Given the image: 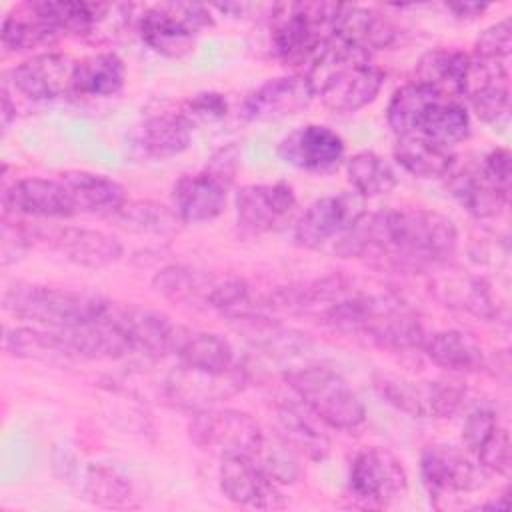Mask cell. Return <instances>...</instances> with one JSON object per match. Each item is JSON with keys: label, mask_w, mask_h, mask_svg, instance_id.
<instances>
[{"label": "cell", "mask_w": 512, "mask_h": 512, "mask_svg": "<svg viewBox=\"0 0 512 512\" xmlns=\"http://www.w3.org/2000/svg\"><path fill=\"white\" fill-rule=\"evenodd\" d=\"M348 196H324L314 200L294 226V240L302 248H318L344 232L360 214Z\"/></svg>", "instance_id": "cell-21"}, {"label": "cell", "mask_w": 512, "mask_h": 512, "mask_svg": "<svg viewBox=\"0 0 512 512\" xmlns=\"http://www.w3.org/2000/svg\"><path fill=\"white\" fill-rule=\"evenodd\" d=\"M420 476L432 496H456L480 490L488 472L468 450L454 444H428L420 456Z\"/></svg>", "instance_id": "cell-10"}, {"label": "cell", "mask_w": 512, "mask_h": 512, "mask_svg": "<svg viewBox=\"0 0 512 512\" xmlns=\"http://www.w3.org/2000/svg\"><path fill=\"white\" fill-rule=\"evenodd\" d=\"M238 166H240V150L234 142L218 148L206 162V172L210 176H214L216 180H220L224 186L230 188V184L234 182L236 178V172H238Z\"/></svg>", "instance_id": "cell-46"}, {"label": "cell", "mask_w": 512, "mask_h": 512, "mask_svg": "<svg viewBox=\"0 0 512 512\" xmlns=\"http://www.w3.org/2000/svg\"><path fill=\"white\" fill-rule=\"evenodd\" d=\"M462 440L472 458L494 474L508 476L512 466V448L506 426L490 408L472 410L462 426Z\"/></svg>", "instance_id": "cell-20"}, {"label": "cell", "mask_w": 512, "mask_h": 512, "mask_svg": "<svg viewBox=\"0 0 512 512\" xmlns=\"http://www.w3.org/2000/svg\"><path fill=\"white\" fill-rule=\"evenodd\" d=\"M6 212L30 218H70L76 212L72 196L60 178L30 176L16 180L2 196Z\"/></svg>", "instance_id": "cell-18"}, {"label": "cell", "mask_w": 512, "mask_h": 512, "mask_svg": "<svg viewBox=\"0 0 512 512\" xmlns=\"http://www.w3.org/2000/svg\"><path fill=\"white\" fill-rule=\"evenodd\" d=\"M314 96V88L306 74L276 76L246 96L242 102V118L248 122L288 118L308 108Z\"/></svg>", "instance_id": "cell-16"}, {"label": "cell", "mask_w": 512, "mask_h": 512, "mask_svg": "<svg viewBox=\"0 0 512 512\" xmlns=\"http://www.w3.org/2000/svg\"><path fill=\"white\" fill-rule=\"evenodd\" d=\"M190 124L180 112H164L146 118L136 130L134 144L146 158L166 160L182 154L190 144Z\"/></svg>", "instance_id": "cell-29"}, {"label": "cell", "mask_w": 512, "mask_h": 512, "mask_svg": "<svg viewBox=\"0 0 512 512\" xmlns=\"http://www.w3.org/2000/svg\"><path fill=\"white\" fill-rule=\"evenodd\" d=\"M62 34L44 0L14 6L2 22V44L14 52L54 44Z\"/></svg>", "instance_id": "cell-24"}, {"label": "cell", "mask_w": 512, "mask_h": 512, "mask_svg": "<svg viewBox=\"0 0 512 512\" xmlns=\"http://www.w3.org/2000/svg\"><path fill=\"white\" fill-rule=\"evenodd\" d=\"M212 24L210 10L202 4L168 2L142 12L138 32L142 42L166 58H182L192 52L196 34Z\"/></svg>", "instance_id": "cell-7"}, {"label": "cell", "mask_w": 512, "mask_h": 512, "mask_svg": "<svg viewBox=\"0 0 512 512\" xmlns=\"http://www.w3.org/2000/svg\"><path fill=\"white\" fill-rule=\"evenodd\" d=\"M432 290L446 306L466 310L478 318L498 316V304H494L488 286L476 276H440L432 282Z\"/></svg>", "instance_id": "cell-36"}, {"label": "cell", "mask_w": 512, "mask_h": 512, "mask_svg": "<svg viewBox=\"0 0 512 512\" xmlns=\"http://www.w3.org/2000/svg\"><path fill=\"white\" fill-rule=\"evenodd\" d=\"M420 350L432 364L448 372H476L486 364L480 344L456 328L428 332Z\"/></svg>", "instance_id": "cell-28"}, {"label": "cell", "mask_w": 512, "mask_h": 512, "mask_svg": "<svg viewBox=\"0 0 512 512\" xmlns=\"http://www.w3.org/2000/svg\"><path fill=\"white\" fill-rule=\"evenodd\" d=\"M14 116H16V108L12 106L6 88H2V126L8 128V124H10V120H12Z\"/></svg>", "instance_id": "cell-48"}, {"label": "cell", "mask_w": 512, "mask_h": 512, "mask_svg": "<svg viewBox=\"0 0 512 512\" xmlns=\"http://www.w3.org/2000/svg\"><path fill=\"white\" fill-rule=\"evenodd\" d=\"M346 176L360 198L388 194L398 182L394 168L370 150L356 152L346 160Z\"/></svg>", "instance_id": "cell-40"}, {"label": "cell", "mask_w": 512, "mask_h": 512, "mask_svg": "<svg viewBox=\"0 0 512 512\" xmlns=\"http://www.w3.org/2000/svg\"><path fill=\"white\" fill-rule=\"evenodd\" d=\"M484 180L494 186L498 192L510 196V178H512V160L506 148L490 150L478 164Z\"/></svg>", "instance_id": "cell-45"}, {"label": "cell", "mask_w": 512, "mask_h": 512, "mask_svg": "<svg viewBox=\"0 0 512 512\" xmlns=\"http://www.w3.org/2000/svg\"><path fill=\"white\" fill-rule=\"evenodd\" d=\"M126 80V66L114 52H98L76 62L74 88L76 96L106 98L122 90Z\"/></svg>", "instance_id": "cell-32"}, {"label": "cell", "mask_w": 512, "mask_h": 512, "mask_svg": "<svg viewBox=\"0 0 512 512\" xmlns=\"http://www.w3.org/2000/svg\"><path fill=\"white\" fill-rule=\"evenodd\" d=\"M228 112V102L220 92H198L182 104V118L190 124H210L224 118Z\"/></svg>", "instance_id": "cell-44"}, {"label": "cell", "mask_w": 512, "mask_h": 512, "mask_svg": "<svg viewBox=\"0 0 512 512\" xmlns=\"http://www.w3.org/2000/svg\"><path fill=\"white\" fill-rule=\"evenodd\" d=\"M4 348L16 358L28 360H68L74 358L72 350L68 348L66 340L56 328H28L16 326L6 330L4 334Z\"/></svg>", "instance_id": "cell-38"}, {"label": "cell", "mask_w": 512, "mask_h": 512, "mask_svg": "<svg viewBox=\"0 0 512 512\" xmlns=\"http://www.w3.org/2000/svg\"><path fill=\"white\" fill-rule=\"evenodd\" d=\"M218 282L220 276H212L186 264L164 266L152 276V288L164 300L204 310H210Z\"/></svg>", "instance_id": "cell-25"}, {"label": "cell", "mask_w": 512, "mask_h": 512, "mask_svg": "<svg viewBox=\"0 0 512 512\" xmlns=\"http://www.w3.org/2000/svg\"><path fill=\"white\" fill-rule=\"evenodd\" d=\"M86 500L102 508H126L134 500L130 478L112 466L94 464L84 474Z\"/></svg>", "instance_id": "cell-41"}, {"label": "cell", "mask_w": 512, "mask_h": 512, "mask_svg": "<svg viewBox=\"0 0 512 512\" xmlns=\"http://www.w3.org/2000/svg\"><path fill=\"white\" fill-rule=\"evenodd\" d=\"M446 8H448L456 18H468V20L478 18V16L486 10V6H484V4H478V2H450V4H446Z\"/></svg>", "instance_id": "cell-47"}, {"label": "cell", "mask_w": 512, "mask_h": 512, "mask_svg": "<svg viewBox=\"0 0 512 512\" xmlns=\"http://www.w3.org/2000/svg\"><path fill=\"white\" fill-rule=\"evenodd\" d=\"M60 180L68 188L76 212L114 216L126 204L124 186L106 174L68 170L60 174Z\"/></svg>", "instance_id": "cell-26"}, {"label": "cell", "mask_w": 512, "mask_h": 512, "mask_svg": "<svg viewBox=\"0 0 512 512\" xmlns=\"http://www.w3.org/2000/svg\"><path fill=\"white\" fill-rule=\"evenodd\" d=\"M218 484L222 494L238 506L262 510H274L284 506L278 482L266 474L256 458H222L218 468Z\"/></svg>", "instance_id": "cell-15"}, {"label": "cell", "mask_w": 512, "mask_h": 512, "mask_svg": "<svg viewBox=\"0 0 512 512\" xmlns=\"http://www.w3.org/2000/svg\"><path fill=\"white\" fill-rule=\"evenodd\" d=\"M278 156L298 170L328 174L344 160V140L324 124H304L280 140Z\"/></svg>", "instance_id": "cell-14"}, {"label": "cell", "mask_w": 512, "mask_h": 512, "mask_svg": "<svg viewBox=\"0 0 512 512\" xmlns=\"http://www.w3.org/2000/svg\"><path fill=\"white\" fill-rule=\"evenodd\" d=\"M476 112V116L492 126V128H506L510 122V90L508 78H496L488 82L476 84L466 96Z\"/></svg>", "instance_id": "cell-42"}, {"label": "cell", "mask_w": 512, "mask_h": 512, "mask_svg": "<svg viewBox=\"0 0 512 512\" xmlns=\"http://www.w3.org/2000/svg\"><path fill=\"white\" fill-rule=\"evenodd\" d=\"M228 186L210 176L206 170L178 178L172 188V208L182 222H208L226 208Z\"/></svg>", "instance_id": "cell-23"}, {"label": "cell", "mask_w": 512, "mask_h": 512, "mask_svg": "<svg viewBox=\"0 0 512 512\" xmlns=\"http://www.w3.org/2000/svg\"><path fill=\"white\" fill-rule=\"evenodd\" d=\"M306 78L322 104L338 114L368 106L384 84V72L370 62V54L334 34L308 64Z\"/></svg>", "instance_id": "cell-2"}, {"label": "cell", "mask_w": 512, "mask_h": 512, "mask_svg": "<svg viewBox=\"0 0 512 512\" xmlns=\"http://www.w3.org/2000/svg\"><path fill=\"white\" fill-rule=\"evenodd\" d=\"M480 508H496V510H506V508H508V496H506V494H502V496H500V500H490V502L482 504Z\"/></svg>", "instance_id": "cell-49"}, {"label": "cell", "mask_w": 512, "mask_h": 512, "mask_svg": "<svg viewBox=\"0 0 512 512\" xmlns=\"http://www.w3.org/2000/svg\"><path fill=\"white\" fill-rule=\"evenodd\" d=\"M394 160L416 178H444L456 164L452 148L440 146L422 134L398 136L394 144Z\"/></svg>", "instance_id": "cell-31"}, {"label": "cell", "mask_w": 512, "mask_h": 512, "mask_svg": "<svg viewBox=\"0 0 512 512\" xmlns=\"http://www.w3.org/2000/svg\"><path fill=\"white\" fill-rule=\"evenodd\" d=\"M244 386L246 370L240 364L222 374L178 366L166 378L164 392L176 406L196 412L238 394Z\"/></svg>", "instance_id": "cell-13"}, {"label": "cell", "mask_w": 512, "mask_h": 512, "mask_svg": "<svg viewBox=\"0 0 512 512\" xmlns=\"http://www.w3.org/2000/svg\"><path fill=\"white\" fill-rule=\"evenodd\" d=\"M112 316L128 336L134 352L138 350L152 358L176 356L190 332L164 312L140 304H126L116 310L112 308Z\"/></svg>", "instance_id": "cell-11"}, {"label": "cell", "mask_w": 512, "mask_h": 512, "mask_svg": "<svg viewBox=\"0 0 512 512\" xmlns=\"http://www.w3.org/2000/svg\"><path fill=\"white\" fill-rule=\"evenodd\" d=\"M368 250L364 256L382 258L400 268L424 270L440 266L458 246L456 224L428 208L368 212Z\"/></svg>", "instance_id": "cell-1"}, {"label": "cell", "mask_w": 512, "mask_h": 512, "mask_svg": "<svg viewBox=\"0 0 512 512\" xmlns=\"http://www.w3.org/2000/svg\"><path fill=\"white\" fill-rule=\"evenodd\" d=\"M2 306L10 314L44 328H72L110 314V302L88 290L16 282L4 290Z\"/></svg>", "instance_id": "cell-3"}, {"label": "cell", "mask_w": 512, "mask_h": 512, "mask_svg": "<svg viewBox=\"0 0 512 512\" xmlns=\"http://www.w3.org/2000/svg\"><path fill=\"white\" fill-rule=\"evenodd\" d=\"M472 58L456 48H434L420 56L414 82L428 86L442 100L464 98L468 90Z\"/></svg>", "instance_id": "cell-22"}, {"label": "cell", "mask_w": 512, "mask_h": 512, "mask_svg": "<svg viewBox=\"0 0 512 512\" xmlns=\"http://www.w3.org/2000/svg\"><path fill=\"white\" fill-rule=\"evenodd\" d=\"M176 358L180 360V366L222 374L236 366L234 350L230 342L214 332H188Z\"/></svg>", "instance_id": "cell-35"}, {"label": "cell", "mask_w": 512, "mask_h": 512, "mask_svg": "<svg viewBox=\"0 0 512 512\" xmlns=\"http://www.w3.org/2000/svg\"><path fill=\"white\" fill-rule=\"evenodd\" d=\"M442 100L436 92L420 82H408L394 90L386 106V122L396 136L416 134L428 108Z\"/></svg>", "instance_id": "cell-33"}, {"label": "cell", "mask_w": 512, "mask_h": 512, "mask_svg": "<svg viewBox=\"0 0 512 512\" xmlns=\"http://www.w3.org/2000/svg\"><path fill=\"white\" fill-rule=\"evenodd\" d=\"M332 34L370 54L390 46L396 38V28L384 14L372 8L340 4Z\"/></svg>", "instance_id": "cell-27"}, {"label": "cell", "mask_w": 512, "mask_h": 512, "mask_svg": "<svg viewBox=\"0 0 512 512\" xmlns=\"http://www.w3.org/2000/svg\"><path fill=\"white\" fill-rule=\"evenodd\" d=\"M238 222L252 232H268L282 224L296 208V194L288 182L246 184L234 198Z\"/></svg>", "instance_id": "cell-19"}, {"label": "cell", "mask_w": 512, "mask_h": 512, "mask_svg": "<svg viewBox=\"0 0 512 512\" xmlns=\"http://www.w3.org/2000/svg\"><path fill=\"white\" fill-rule=\"evenodd\" d=\"M76 62L62 52H42L12 70L14 88L32 100H56L72 94Z\"/></svg>", "instance_id": "cell-17"}, {"label": "cell", "mask_w": 512, "mask_h": 512, "mask_svg": "<svg viewBox=\"0 0 512 512\" xmlns=\"http://www.w3.org/2000/svg\"><path fill=\"white\" fill-rule=\"evenodd\" d=\"M276 436L294 454L310 460H324L330 450V440L320 432L298 408L282 404L276 410Z\"/></svg>", "instance_id": "cell-34"}, {"label": "cell", "mask_w": 512, "mask_h": 512, "mask_svg": "<svg viewBox=\"0 0 512 512\" xmlns=\"http://www.w3.org/2000/svg\"><path fill=\"white\" fill-rule=\"evenodd\" d=\"M190 440L204 452L222 458H254L264 446V432L256 418L236 408L196 410L188 422Z\"/></svg>", "instance_id": "cell-6"}, {"label": "cell", "mask_w": 512, "mask_h": 512, "mask_svg": "<svg viewBox=\"0 0 512 512\" xmlns=\"http://www.w3.org/2000/svg\"><path fill=\"white\" fill-rule=\"evenodd\" d=\"M374 386L390 406L416 418H450L466 396V388L454 380L378 376Z\"/></svg>", "instance_id": "cell-8"}, {"label": "cell", "mask_w": 512, "mask_h": 512, "mask_svg": "<svg viewBox=\"0 0 512 512\" xmlns=\"http://www.w3.org/2000/svg\"><path fill=\"white\" fill-rule=\"evenodd\" d=\"M286 386L320 422L338 430H354L366 418L360 396L348 382L326 366H302L284 372Z\"/></svg>", "instance_id": "cell-5"}, {"label": "cell", "mask_w": 512, "mask_h": 512, "mask_svg": "<svg viewBox=\"0 0 512 512\" xmlns=\"http://www.w3.org/2000/svg\"><path fill=\"white\" fill-rule=\"evenodd\" d=\"M416 134L440 146L454 148L470 136V116L458 100H438L428 108Z\"/></svg>", "instance_id": "cell-39"}, {"label": "cell", "mask_w": 512, "mask_h": 512, "mask_svg": "<svg viewBox=\"0 0 512 512\" xmlns=\"http://www.w3.org/2000/svg\"><path fill=\"white\" fill-rule=\"evenodd\" d=\"M512 50L510 18L488 26L474 42V60L488 64H506Z\"/></svg>", "instance_id": "cell-43"}, {"label": "cell", "mask_w": 512, "mask_h": 512, "mask_svg": "<svg viewBox=\"0 0 512 512\" xmlns=\"http://www.w3.org/2000/svg\"><path fill=\"white\" fill-rule=\"evenodd\" d=\"M32 242L46 244L64 260L86 266L104 268L122 256V244L108 232L78 226H48L30 228Z\"/></svg>", "instance_id": "cell-12"}, {"label": "cell", "mask_w": 512, "mask_h": 512, "mask_svg": "<svg viewBox=\"0 0 512 512\" xmlns=\"http://www.w3.org/2000/svg\"><path fill=\"white\" fill-rule=\"evenodd\" d=\"M112 218L128 232L152 236H174L184 224L174 208L154 200H126Z\"/></svg>", "instance_id": "cell-37"}, {"label": "cell", "mask_w": 512, "mask_h": 512, "mask_svg": "<svg viewBox=\"0 0 512 512\" xmlns=\"http://www.w3.org/2000/svg\"><path fill=\"white\" fill-rule=\"evenodd\" d=\"M352 496L372 508H384L404 496L408 476L402 462L386 448L370 446L356 452L348 468Z\"/></svg>", "instance_id": "cell-9"}, {"label": "cell", "mask_w": 512, "mask_h": 512, "mask_svg": "<svg viewBox=\"0 0 512 512\" xmlns=\"http://www.w3.org/2000/svg\"><path fill=\"white\" fill-rule=\"evenodd\" d=\"M446 186L452 194V198L472 216L476 218H494L498 216L506 204L508 196L498 192L494 186H490L484 176L480 174V168H456L444 176Z\"/></svg>", "instance_id": "cell-30"}, {"label": "cell", "mask_w": 512, "mask_h": 512, "mask_svg": "<svg viewBox=\"0 0 512 512\" xmlns=\"http://www.w3.org/2000/svg\"><path fill=\"white\" fill-rule=\"evenodd\" d=\"M340 4L284 2L270 14V40L274 54L286 66L310 64L332 36Z\"/></svg>", "instance_id": "cell-4"}]
</instances>
